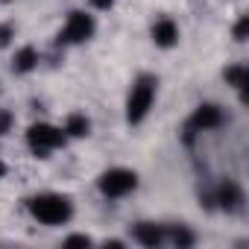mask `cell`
Returning <instances> with one entry per match:
<instances>
[{"label":"cell","mask_w":249,"mask_h":249,"mask_svg":"<svg viewBox=\"0 0 249 249\" xmlns=\"http://www.w3.org/2000/svg\"><path fill=\"white\" fill-rule=\"evenodd\" d=\"M156 85H159V79L150 76V73L135 79V85L129 91V100H126V120L129 123H141L150 114V108L156 103Z\"/></svg>","instance_id":"obj_2"},{"label":"cell","mask_w":249,"mask_h":249,"mask_svg":"<svg viewBox=\"0 0 249 249\" xmlns=\"http://www.w3.org/2000/svg\"><path fill=\"white\" fill-rule=\"evenodd\" d=\"M12 123H15L12 111H6V108H0V135H6V132L12 129Z\"/></svg>","instance_id":"obj_14"},{"label":"cell","mask_w":249,"mask_h":249,"mask_svg":"<svg viewBox=\"0 0 249 249\" xmlns=\"http://www.w3.org/2000/svg\"><path fill=\"white\" fill-rule=\"evenodd\" d=\"M132 234H135V240H138L141 246H150V249H153V246H159V243L164 240V229H161V226H156V223H138Z\"/></svg>","instance_id":"obj_9"},{"label":"cell","mask_w":249,"mask_h":249,"mask_svg":"<svg viewBox=\"0 0 249 249\" xmlns=\"http://www.w3.org/2000/svg\"><path fill=\"white\" fill-rule=\"evenodd\" d=\"M246 33H249V18L243 15L237 21V27H234V41H246Z\"/></svg>","instance_id":"obj_15"},{"label":"cell","mask_w":249,"mask_h":249,"mask_svg":"<svg viewBox=\"0 0 249 249\" xmlns=\"http://www.w3.org/2000/svg\"><path fill=\"white\" fill-rule=\"evenodd\" d=\"M214 202H220V208H226V211H237V208L243 205V191H240L234 182H223V185L217 188Z\"/></svg>","instance_id":"obj_7"},{"label":"cell","mask_w":249,"mask_h":249,"mask_svg":"<svg viewBox=\"0 0 249 249\" xmlns=\"http://www.w3.org/2000/svg\"><path fill=\"white\" fill-rule=\"evenodd\" d=\"M226 79H229L237 91H246V82H249V71H246V65H234V68H229V71H226Z\"/></svg>","instance_id":"obj_12"},{"label":"cell","mask_w":249,"mask_h":249,"mask_svg":"<svg viewBox=\"0 0 249 249\" xmlns=\"http://www.w3.org/2000/svg\"><path fill=\"white\" fill-rule=\"evenodd\" d=\"M3 173H6V164H3V161H0V179H3Z\"/></svg>","instance_id":"obj_19"},{"label":"cell","mask_w":249,"mask_h":249,"mask_svg":"<svg viewBox=\"0 0 249 249\" xmlns=\"http://www.w3.org/2000/svg\"><path fill=\"white\" fill-rule=\"evenodd\" d=\"M111 3H114V0H91V6H94V9H108Z\"/></svg>","instance_id":"obj_18"},{"label":"cell","mask_w":249,"mask_h":249,"mask_svg":"<svg viewBox=\"0 0 249 249\" xmlns=\"http://www.w3.org/2000/svg\"><path fill=\"white\" fill-rule=\"evenodd\" d=\"M27 144L36 156H47L59 147H65V132L50 126V123H36V126H30L27 132Z\"/></svg>","instance_id":"obj_3"},{"label":"cell","mask_w":249,"mask_h":249,"mask_svg":"<svg viewBox=\"0 0 249 249\" xmlns=\"http://www.w3.org/2000/svg\"><path fill=\"white\" fill-rule=\"evenodd\" d=\"M88 132H91V123H88L85 114H71V117L65 120V135H71V138H85Z\"/></svg>","instance_id":"obj_10"},{"label":"cell","mask_w":249,"mask_h":249,"mask_svg":"<svg viewBox=\"0 0 249 249\" xmlns=\"http://www.w3.org/2000/svg\"><path fill=\"white\" fill-rule=\"evenodd\" d=\"M220 123H223V111H220V106H214V103H202V106L194 111L191 123H188L185 141H191V138H194V132H208V129H217Z\"/></svg>","instance_id":"obj_5"},{"label":"cell","mask_w":249,"mask_h":249,"mask_svg":"<svg viewBox=\"0 0 249 249\" xmlns=\"http://www.w3.org/2000/svg\"><path fill=\"white\" fill-rule=\"evenodd\" d=\"M94 36V18L85 15V12H71L65 30H62V41L68 44H79V41H88Z\"/></svg>","instance_id":"obj_6"},{"label":"cell","mask_w":249,"mask_h":249,"mask_svg":"<svg viewBox=\"0 0 249 249\" xmlns=\"http://www.w3.org/2000/svg\"><path fill=\"white\" fill-rule=\"evenodd\" d=\"M65 246H91V237H85V234H73V237L65 240Z\"/></svg>","instance_id":"obj_16"},{"label":"cell","mask_w":249,"mask_h":249,"mask_svg":"<svg viewBox=\"0 0 249 249\" xmlns=\"http://www.w3.org/2000/svg\"><path fill=\"white\" fill-rule=\"evenodd\" d=\"M30 211H33V217H36L38 223H44V226H62V223L71 220L73 205H71V199L62 196V194H41V196H33V199H30Z\"/></svg>","instance_id":"obj_1"},{"label":"cell","mask_w":249,"mask_h":249,"mask_svg":"<svg viewBox=\"0 0 249 249\" xmlns=\"http://www.w3.org/2000/svg\"><path fill=\"white\" fill-rule=\"evenodd\" d=\"M167 237H170V240H173L179 249H185V246H194V240H196V237H194V231H191L188 226H176V229H170V234H167Z\"/></svg>","instance_id":"obj_13"},{"label":"cell","mask_w":249,"mask_h":249,"mask_svg":"<svg viewBox=\"0 0 249 249\" xmlns=\"http://www.w3.org/2000/svg\"><path fill=\"white\" fill-rule=\"evenodd\" d=\"M138 188V176L132 170H123V167H114V170H106L100 176V191L103 196L108 199H117V196H126Z\"/></svg>","instance_id":"obj_4"},{"label":"cell","mask_w":249,"mask_h":249,"mask_svg":"<svg viewBox=\"0 0 249 249\" xmlns=\"http://www.w3.org/2000/svg\"><path fill=\"white\" fill-rule=\"evenodd\" d=\"M12 36H15V30H12V27H0V47H6Z\"/></svg>","instance_id":"obj_17"},{"label":"cell","mask_w":249,"mask_h":249,"mask_svg":"<svg viewBox=\"0 0 249 249\" xmlns=\"http://www.w3.org/2000/svg\"><path fill=\"white\" fill-rule=\"evenodd\" d=\"M153 41H156L159 47H173V44L179 41V27H176L170 18L156 21V27H153Z\"/></svg>","instance_id":"obj_8"},{"label":"cell","mask_w":249,"mask_h":249,"mask_svg":"<svg viewBox=\"0 0 249 249\" xmlns=\"http://www.w3.org/2000/svg\"><path fill=\"white\" fill-rule=\"evenodd\" d=\"M36 65H38V50L36 47H21L15 53V71L18 73H30Z\"/></svg>","instance_id":"obj_11"}]
</instances>
